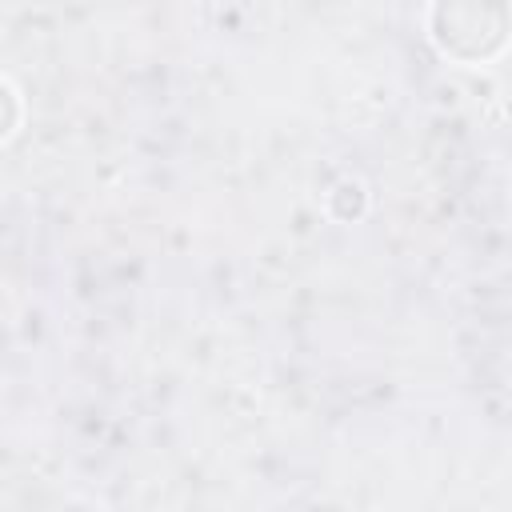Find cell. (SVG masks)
Segmentation results:
<instances>
[{
    "label": "cell",
    "mask_w": 512,
    "mask_h": 512,
    "mask_svg": "<svg viewBox=\"0 0 512 512\" xmlns=\"http://www.w3.org/2000/svg\"><path fill=\"white\" fill-rule=\"evenodd\" d=\"M508 12L480 4H440L432 8V36L456 60H488L504 48Z\"/></svg>",
    "instance_id": "6da1fadb"
},
{
    "label": "cell",
    "mask_w": 512,
    "mask_h": 512,
    "mask_svg": "<svg viewBox=\"0 0 512 512\" xmlns=\"http://www.w3.org/2000/svg\"><path fill=\"white\" fill-rule=\"evenodd\" d=\"M16 120H20V100H16V92L8 84H0V140L16 128Z\"/></svg>",
    "instance_id": "7a4b0ae2"
}]
</instances>
